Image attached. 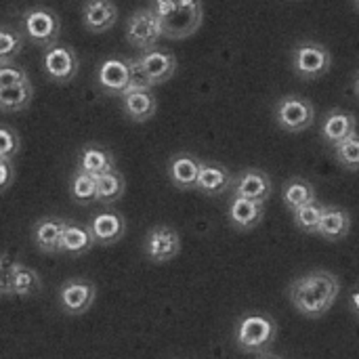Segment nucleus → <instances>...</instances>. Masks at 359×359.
<instances>
[{
	"label": "nucleus",
	"mask_w": 359,
	"mask_h": 359,
	"mask_svg": "<svg viewBox=\"0 0 359 359\" xmlns=\"http://www.w3.org/2000/svg\"><path fill=\"white\" fill-rule=\"evenodd\" d=\"M339 292L341 282L334 273L311 271L290 284L288 299L301 316L309 320H320L332 309L339 299Z\"/></svg>",
	"instance_id": "obj_1"
},
{
	"label": "nucleus",
	"mask_w": 359,
	"mask_h": 359,
	"mask_svg": "<svg viewBox=\"0 0 359 359\" xmlns=\"http://www.w3.org/2000/svg\"><path fill=\"white\" fill-rule=\"evenodd\" d=\"M149 8L160 21L162 38L168 40L189 38L204 19L202 0H149Z\"/></svg>",
	"instance_id": "obj_2"
},
{
	"label": "nucleus",
	"mask_w": 359,
	"mask_h": 359,
	"mask_svg": "<svg viewBox=\"0 0 359 359\" xmlns=\"http://www.w3.org/2000/svg\"><path fill=\"white\" fill-rule=\"evenodd\" d=\"M278 339V324L267 313H244L236 326V345L244 353H267Z\"/></svg>",
	"instance_id": "obj_3"
},
{
	"label": "nucleus",
	"mask_w": 359,
	"mask_h": 359,
	"mask_svg": "<svg viewBox=\"0 0 359 359\" xmlns=\"http://www.w3.org/2000/svg\"><path fill=\"white\" fill-rule=\"evenodd\" d=\"M21 34L32 44L48 48L59 42L61 19L53 8H48L44 4H34V6L25 8L21 15Z\"/></svg>",
	"instance_id": "obj_4"
},
{
	"label": "nucleus",
	"mask_w": 359,
	"mask_h": 359,
	"mask_svg": "<svg viewBox=\"0 0 359 359\" xmlns=\"http://www.w3.org/2000/svg\"><path fill=\"white\" fill-rule=\"evenodd\" d=\"M276 122L286 133H303L307 130L316 120L313 103L299 95H286L276 103L273 109Z\"/></svg>",
	"instance_id": "obj_5"
},
{
	"label": "nucleus",
	"mask_w": 359,
	"mask_h": 359,
	"mask_svg": "<svg viewBox=\"0 0 359 359\" xmlns=\"http://www.w3.org/2000/svg\"><path fill=\"white\" fill-rule=\"evenodd\" d=\"M330 65H332L330 50L320 42H313V40L301 42L292 50V67L299 78H305V80L322 78L324 74H328Z\"/></svg>",
	"instance_id": "obj_6"
},
{
	"label": "nucleus",
	"mask_w": 359,
	"mask_h": 359,
	"mask_svg": "<svg viewBox=\"0 0 359 359\" xmlns=\"http://www.w3.org/2000/svg\"><path fill=\"white\" fill-rule=\"evenodd\" d=\"M42 69L46 78L55 84H67L76 78L80 69V57L69 44H53L44 48L42 55Z\"/></svg>",
	"instance_id": "obj_7"
},
{
	"label": "nucleus",
	"mask_w": 359,
	"mask_h": 359,
	"mask_svg": "<svg viewBox=\"0 0 359 359\" xmlns=\"http://www.w3.org/2000/svg\"><path fill=\"white\" fill-rule=\"evenodd\" d=\"M181 236L170 225H154L147 229L143 240V255L147 261L162 265L179 257L181 252Z\"/></svg>",
	"instance_id": "obj_8"
},
{
	"label": "nucleus",
	"mask_w": 359,
	"mask_h": 359,
	"mask_svg": "<svg viewBox=\"0 0 359 359\" xmlns=\"http://www.w3.org/2000/svg\"><path fill=\"white\" fill-rule=\"evenodd\" d=\"M162 38V27L158 17L151 13V8H137L135 13H130V17L126 19V40L130 46L143 50H149L154 46H158Z\"/></svg>",
	"instance_id": "obj_9"
},
{
	"label": "nucleus",
	"mask_w": 359,
	"mask_h": 359,
	"mask_svg": "<svg viewBox=\"0 0 359 359\" xmlns=\"http://www.w3.org/2000/svg\"><path fill=\"white\" fill-rule=\"evenodd\" d=\"M97 299L95 282L86 278H69L59 288V307L65 316H84Z\"/></svg>",
	"instance_id": "obj_10"
},
{
	"label": "nucleus",
	"mask_w": 359,
	"mask_h": 359,
	"mask_svg": "<svg viewBox=\"0 0 359 359\" xmlns=\"http://www.w3.org/2000/svg\"><path fill=\"white\" fill-rule=\"evenodd\" d=\"M273 194L271 179L265 170L261 168H244L233 177L231 183V196L246 198L252 202H267L269 196Z\"/></svg>",
	"instance_id": "obj_11"
},
{
	"label": "nucleus",
	"mask_w": 359,
	"mask_h": 359,
	"mask_svg": "<svg viewBox=\"0 0 359 359\" xmlns=\"http://www.w3.org/2000/svg\"><path fill=\"white\" fill-rule=\"evenodd\" d=\"M93 242L97 246H111L116 242H120L126 233V219L122 212L116 210H101L97 215L90 217V221L86 223Z\"/></svg>",
	"instance_id": "obj_12"
},
{
	"label": "nucleus",
	"mask_w": 359,
	"mask_h": 359,
	"mask_svg": "<svg viewBox=\"0 0 359 359\" xmlns=\"http://www.w3.org/2000/svg\"><path fill=\"white\" fill-rule=\"evenodd\" d=\"M97 84L105 95L122 97L128 93V63L126 57H107L99 63L97 69Z\"/></svg>",
	"instance_id": "obj_13"
},
{
	"label": "nucleus",
	"mask_w": 359,
	"mask_h": 359,
	"mask_svg": "<svg viewBox=\"0 0 359 359\" xmlns=\"http://www.w3.org/2000/svg\"><path fill=\"white\" fill-rule=\"evenodd\" d=\"M145 76L149 78L151 86H158V84H164L168 82L175 72H177V57L166 50V48H149V50H143L141 55H137Z\"/></svg>",
	"instance_id": "obj_14"
},
{
	"label": "nucleus",
	"mask_w": 359,
	"mask_h": 359,
	"mask_svg": "<svg viewBox=\"0 0 359 359\" xmlns=\"http://www.w3.org/2000/svg\"><path fill=\"white\" fill-rule=\"evenodd\" d=\"M118 23V6L114 0H84L82 25L90 34L109 32Z\"/></svg>",
	"instance_id": "obj_15"
},
{
	"label": "nucleus",
	"mask_w": 359,
	"mask_h": 359,
	"mask_svg": "<svg viewBox=\"0 0 359 359\" xmlns=\"http://www.w3.org/2000/svg\"><path fill=\"white\" fill-rule=\"evenodd\" d=\"M65 219L59 217H40L32 225V242L42 255H61V236Z\"/></svg>",
	"instance_id": "obj_16"
},
{
	"label": "nucleus",
	"mask_w": 359,
	"mask_h": 359,
	"mask_svg": "<svg viewBox=\"0 0 359 359\" xmlns=\"http://www.w3.org/2000/svg\"><path fill=\"white\" fill-rule=\"evenodd\" d=\"M200 164L202 160L196 158L189 151H179L168 160V181L181 189V191H189L196 189L198 183V175H200Z\"/></svg>",
	"instance_id": "obj_17"
},
{
	"label": "nucleus",
	"mask_w": 359,
	"mask_h": 359,
	"mask_svg": "<svg viewBox=\"0 0 359 359\" xmlns=\"http://www.w3.org/2000/svg\"><path fill=\"white\" fill-rule=\"evenodd\" d=\"M231 183H233V175L229 172L227 166H223L219 162H202L200 164V175H198V183H196V189L200 194L217 198V196L231 191Z\"/></svg>",
	"instance_id": "obj_18"
},
{
	"label": "nucleus",
	"mask_w": 359,
	"mask_h": 359,
	"mask_svg": "<svg viewBox=\"0 0 359 359\" xmlns=\"http://www.w3.org/2000/svg\"><path fill=\"white\" fill-rule=\"evenodd\" d=\"M265 217V204L263 202H252L246 198L231 196L229 206H227V219L233 229L238 231H250L255 229Z\"/></svg>",
	"instance_id": "obj_19"
},
{
	"label": "nucleus",
	"mask_w": 359,
	"mask_h": 359,
	"mask_svg": "<svg viewBox=\"0 0 359 359\" xmlns=\"http://www.w3.org/2000/svg\"><path fill=\"white\" fill-rule=\"evenodd\" d=\"M358 135V118L345 109H332L322 124V139L337 147Z\"/></svg>",
	"instance_id": "obj_20"
},
{
	"label": "nucleus",
	"mask_w": 359,
	"mask_h": 359,
	"mask_svg": "<svg viewBox=\"0 0 359 359\" xmlns=\"http://www.w3.org/2000/svg\"><path fill=\"white\" fill-rule=\"evenodd\" d=\"M116 168H118L116 166V156L107 147H103L99 143H86L80 149L76 170H82V172L99 179V177H103V175H107V172H111Z\"/></svg>",
	"instance_id": "obj_21"
},
{
	"label": "nucleus",
	"mask_w": 359,
	"mask_h": 359,
	"mask_svg": "<svg viewBox=\"0 0 359 359\" xmlns=\"http://www.w3.org/2000/svg\"><path fill=\"white\" fill-rule=\"evenodd\" d=\"M120 101L124 116L137 124L151 120L158 111V99L151 90H133L120 97Z\"/></svg>",
	"instance_id": "obj_22"
},
{
	"label": "nucleus",
	"mask_w": 359,
	"mask_h": 359,
	"mask_svg": "<svg viewBox=\"0 0 359 359\" xmlns=\"http://www.w3.org/2000/svg\"><path fill=\"white\" fill-rule=\"evenodd\" d=\"M349 229H351V215L341 206H326L316 236L328 242H341L349 236Z\"/></svg>",
	"instance_id": "obj_23"
},
{
	"label": "nucleus",
	"mask_w": 359,
	"mask_h": 359,
	"mask_svg": "<svg viewBox=\"0 0 359 359\" xmlns=\"http://www.w3.org/2000/svg\"><path fill=\"white\" fill-rule=\"evenodd\" d=\"M93 246L95 242L86 225L76 223V221H65L63 236H61V255L80 257V255H86Z\"/></svg>",
	"instance_id": "obj_24"
},
{
	"label": "nucleus",
	"mask_w": 359,
	"mask_h": 359,
	"mask_svg": "<svg viewBox=\"0 0 359 359\" xmlns=\"http://www.w3.org/2000/svg\"><path fill=\"white\" fill-rule=\"evenodd\" d=\"M40 292H42V280L38 271L17 261L11 271V297L29 299Z\"/></svg>",
	"instance_id": "obj_25"
},
{
	"label": "nucleus",
	"mask_w": 359,
	"mask_h": 359,
	"mask_svg": "<svg viewBox=\"0 0 359 359\" xmlns=\"http://www.w3.org/2000/svg\"><path fill=\"white\" fill-rule=\"evenodd\" d=\"M282 202L286 204L290 212H294L301 206L316 202V187L307 179H301V177L288 179L282 187Z\"/></svg>",
	"instance_id": "obj_26"
},
{
	"label": "nucleus",
	"mask_w": 359,
	"mask_h": 359,
	"mask_svg": "<svg viewBox=\"0 0 359 359\" xmlns=\"http://www.w3.org/2000/svg\"><path fill=\"white\" fill-rule=\"evenodd\" d=\"M34 101V84L27 80L17 86L0 88V111L4 114H17L29 107Z\"/></svg>",
	"instance_id": "obj_27"
},
{
	"label": "nucleus",
	"mask_w": 359,
	"mask_h": 359,
	"mask_svg": "<svg viewBox=\"0 0 359 359\" xmlns=\"http://www.w3.org/2000/svg\"><path fill=\"white\" fill-rule=\"evenodd\" d=\"M124 191H126V181L118 168L97 179V202L103 206H111L120 202Z\"/></svg>",
	"instance_id": "obj_28"
},
{
	"label": "nucleus",
	"mask_w": 359,
	"mask_h": 359,
	"mask_svg": "<svg viewBox=\"0 0 359 359\" xmlns=\"http://www.w3.org/2000/svg\"><path fill=\"white\" fill-rule=\"evenodd\" d=\"M23 34L13 25H0V65L15 63L23 50Z\"/></svg>",
	"instance_id": "obj_29"
},
{
	"label": "nucleus",
	"mask_w": 359,
	"mask_h": 359,
	"mask_svg": "<svg viewBox=\"0 0 359 359\" xmlns=\"http://www.w3.org/2000/svg\"><path fill=\"white\" fill-rule=\"evenodd\" d=\"M69 196L76 204L97 202V179L82 170H76L69 181Z\"/></svg>",
	"instance_id": "obj_30"
},
{
	"label": "nucleus",
	"mask_w": 359,
	"mask_h": 359,
	"mask_svg": "<svg viewBox=\"0 0 359 359\" xmlns=\"http://www.w3.org/2000/svg\"><path fill=\"white\" fill-rule=\"evenodd\" d=\"M324 208H326V204H320L318 200H316V202H309V204H305V206H301L299 210L292 212L294 225H297L301 231L316 236V233H318V227H320V221H322V217H324Z\"/></svg>",
	"instance_id": "obj_31"
},
{
	"label": "nucleus",
	"mask_w": 359,
	"mask_h": 359,
	"mask_svg": "<svg viewBox=\"0 0 359 359\" xmlns=\"http://www.w3.org/2000/svg\"><path fill=\"white\" fill-rule=\"evenodd\" d=\"M334 158H337V162H339L345 170H349V172H358L359 170V135L351 137V139H347V141H345V143H341V145H337V147H334Z\"/></svg>",
	"instance_id": "obj_32"
},
{
	"label": "nucleus",
	"mask_w": 359,
	"mask_h": 359,
	"mask_svg": "<svg viewBox=\"0 0 359 359\" xmlns=\"http://www.w3.org/2000/svg\"><path fill=\"white\" fill-rule=\"evenodd\" d=\"M21 151V139L19 133L13 126L0 124V160L13 162Z\"/></svg>",
	"instance_id": "obj_33"
},
{
	"label": "nucleus",
	"mask_w": 359,
	"mask_h": 359,
	"mask_svg": "<svg viewBox=\"0 0 359 359\" xmlns=\"http://www.w3.org/2000/svg\"><path fill=\"white\" fill-rule=\"evenodd\" d=\"M126 63H128V78H130V84H128V93L133 90H151V82L149 78L145 76L141 63L137 57H126ZM124 97V95H122Z\"/></svg>",
	"instance_id": "obj_34"
},
{
	"label": "nucleus",
	"mask_w": 359,
	"mask_h": 359,
	"mask_svg": "<svg viewBox=\"0 0 359 359\" xmlns=\"http://www.w3.org/2000/svg\"><path fill=\"white\" fill-rule=\"evenodd\" d=\"M29 76L25 72V67L17 65V63H6L0 65V88H8V86H17L27 82Z\"/></svg>",
	"instance_id": "obj_35"
},
{
	"label": "nucleus",
	"mask_w": 359,
	"mask_h": 359,
	"mask_svg": "<svg viewBox=\"0 0 359 359\" xmlns=\"http://www.w3.org/2000/svg\"><path fill=\"white\" fill-rule=\"evenodd\" d=\"M17 261H13L8 255L0 257V297H11V271Z\"/></svg>",
	"instance_id": "obj_36"
},
{
	"label": "nucleus",
	"mask_w": 359,
	"mask_h": 359,
	"mask_svg": "<svg viewBox=\"0 0 359 359\" xmlns=\"http://www.w3.org/2000/svg\"><path fill=\"white\" fill-rule=\"evenodd\" d=\"M15 181V166L8 160H0V194L6 191Z\"/></svg>",
	"instance_id": "obj_37"
},
{
	"label": "nucleus",
	"mask_w": 359,
	"mask_h": 359,
	"mask_svg": "<svg viewBox=\"0 0 359 359\" xmlns=\"http://www.w3.org/2000/svg\"><path fill=\"white\" fill-rule=\"evenodd\" d=\"M349 309L359 318V288L351 290V294H349Z\"/></svg>",
	"instance_id": "obj_38"
},
{
	"label": "nucleus",
	"mask_w": 359,
	"mask_h": 359,
	"mask_svg": "<svg viewBox=\"0 0 359 359\" xmlns=\"http://www.w3.org/2000/svg\"><path fill=\"white\" fill-rule=\"evenodd\" d=\"M257 359H282V358H278V355H273V353H269V351H267V353H261Z\"/></svg>",
	"instance_id": "obj_39"
},
{
	"label": "nucleus",
	"mask_w": 359,
	"mask_h": 359,
	"mask_svg": "<svg viewBox=\"0 0 359 359\" xmlns=\"http://www.w3.org/2000/svg\"><path fill=\"white\" fill-rule=\"evenodd\" d=\"M353 90H355V95H358V99H359V72H358V76H355V84H353Z\"/></svg>",
	"instance_id": "obj_40"
},
{
	"label": "nucleus",
	"mask_w": 359,
	"mask_h": 359,
	"mask_svg": "<svg viewBox=\"0 0 359 359\" xmlns=\"http://www.w3.org/2000/svg\"><path fill=\"white\" fill-rule=\"evenodd\" d=\"M353 2H355V6H358V8H359V0H353Z\"/></svg>",
	"instance_id": "obj_41"
}]
</instances>
